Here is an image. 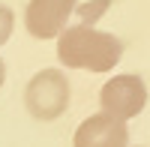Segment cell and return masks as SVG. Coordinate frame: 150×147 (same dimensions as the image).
Returning a JSON list of instances; mask_svg holds the SVG:
<instances>
[{
	"label": "cell",
	"instance_id": "6da1fadb",
	"mask_svg": "<svg viewBox=\"0 0 150 147\" xmlns=\"http://www.w3.org/2000/svg\"><path fill=\"white\" fill-rule=\"evenodd\" d=\"M57 57L66 69H87V72H108L120 63L123 42L114 33H105L93 24H69L57 36Z\"/></svg>",
	"mask_w": 150,
	"mask_h": 147
},
{
	"label": "cell",
	"instance_id": "52a82bcc",
	"mask_svg": "<svg viewBox=\"0 0 150 147\" xmlns=\"http://www.w3.org/2000/svg\"><path fill=\"white\" fill-rule=\"evenodd\" d=\"M3 81H6V66H3V60H0V87H3Z\"/></svg>",
	"mask_w": 150,
	"mask_h": 147
},
{
	"label": "cell",
	"instance_id": "7a4b0ae2",
	"mask_svg": "<svg viewBox=\"0 0 150 147\" xmlns=\"http://www.w3.org/2000/svg\"><path fill=\"white\" fill-rule=\"evenodd\" d=\"M27 111L36 120H57L69 108V81L60 69H42L30 78L24 90Z\"/></svg>",
	"mask_w": 150,
	"mask_h": 147
},
{
	"label": "cell",
	"instance_id": "3957f363",
	"mask_svg": "<svg viewBox=\"0 0 150 147\" xmlns=\"http://www.w3.org/2000/svg\"><path fill=\"white\" fill-rule=\"evenodd\" d=\"M99 102H102V111L120 120H129L141 114V108L147 105V87L138 75H114L111 81H105Z\"/></svg>",
	"mask_w": 150,
	"mask_h": 147
},
{
	"label": "cell",
	"instance_id": "277c9868",
	"mask_svg": "<svg viewBox=\"0 0 150 147\" xmlns=\"http://www.w3.org/2000/svg\"><path fill=\"white\" fill-rule=\"evenodd\" d=\"M72 12L75 0H30L24 12V24L36 39H57L66 30Z\"/></svg>",
	"mask_w": 150,
	"mask_h": 147
},
{
	"label": "cell",
	"instance_id": "8992f818",
	"mask_svg": "<svg viewBox=\"0 0 150 147\" xmlns=\"http://www.w3.org/2000/svg\"><path fill=\"white\" fill-rule=\"evenodd\" d=\"M12 24H15V15H12V9L0 3V45H3L9 36H12Z\"/></svg>",
	"mask_w": 150,
	"mask_h": 147
},
{
	"label": "cell",
	"instance_id": "5b68a950",
	"mask_svg": "<svg viewBox=\"0 0 150 147\" xmlns=\"http://www.w3.org/2000/svg\"><path fill=\"white\" fill-rule=\"evenodd\" d=\"M75 147H126L129 144V129L126 120H120L114 114H90L84 123L75 129Z\"/></svg>",
	"mask_w": 150,
	"mask_h": 147
}]
</instances>
